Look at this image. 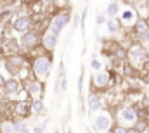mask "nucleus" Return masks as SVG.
Masks as SVG:
<instances>
[{"instance_id":"4468645a","label":"nucleus","mask_w":149,"mask_h":133,"mask_svg":"<svg viewBox=\"0 0 149 133\" xmlns=\"http://www.w3.org/2000/svg\"><path fill=\"white\" fill-rule=\"evenodd\" d=\"M12 111H14V114H16L17 118H24V119L31 114L30 102H26V100H17V102L12 105Z\"/></svg>"},{"instance_id":"412c9836","label":"nucleus","mask_w":149,"mask_h":133,"mask_svg":"<svg viewBox=\"0 0 149 133\" xmlns=\"http://www.w3.org/2000/svg\"><path fill=\"white\" fill-rule=\"evenodd\" d=\"M121 24H130V23H134L135 21V12L134 10H130V9H127V10H123L121 12Z\"/></svg>"},{"instance_id":"e433bc0d","label":"nucleus","mask_w":149,"mask_h":133,"mask_svg":"<svg viewBox=\"0 0 149 133\" xmlns=\"http://www.w3.org/2000/svg\"><path fill=\"white\" fill-rule=\"evenodd\" d=\"M146 107H148V114H149V102H148V105H146Z\"/></svg>"},{"instance_id":"6e6552de","label":"nucleus","mask_w":149,"mask_h":133,"mask_svg":"<svg viewBox=\"0 0 149 133\" xmlns=\"http://www.w3.org/2000/svg\"><path fill=\"white\" fill-rule=\"evenodd\" d=\"M19 42H21V47L23 48L31 50V48H35L38 43H40V33H38L37 30H28V31L23 33Z\"/></svg>"},{"instance_id":"473e14b6","label":"nucleus","mask_w":149,"mask_h":133,"mask_svg":"<svg viewBox=\"0 0 149 133\" xmlns=\"http://www.w3.org/2000/svg\"><path fill=\"white\" fill-rule=\"evenodd\" d=\"M127 133H139V132H137V130H135V126L132 125V126H128V128H127Z\"/></svg>"},{"instance_id":"39448f33","label":"nucleus","mask_w":149,"mask_h":133,"mask_svg":"<svg viewBox=\"0 0 149 133\" xmlns=\"http://www.w3.org/2000/svg\"><path fill=\"white\" fill-rule=\"evenodd\" d=\"M92 88L95 87V90H108L113 85V74L109 73H104L102 69L101 71H95L92 74Z\"/></svg>"},{"instance_id":"ea45409f","label":"nucleus","mask_w":149,"mask_h":133,"mask_svg":"<svg viewBox=\"0 0 149 133\" xmlns=\"http://www.w3.org/2000/svg\"><path fill=\"white\" fill-rule=\"evenodd\" d=\"M0 121H2V119H0Z\"/></svg>"},{"instance_id":"6ab92c4d","label":"nucleus","mask_w":149,"mask_h":133,"mask_svg":"<svg viewBox=\"0 0 149 133\" xmlns=\"http://www.w3.org/2000/svg\"><path fill=\"white\" fill-rule=\"evenodd\" d=\"M0 133H16L12 119H2L0 121Z\"/></svg>"},{"instance_id":"2f4dec72","label":"nucleus","mask_w":149,"mask_h":133,"mask_svg":"<svg viewBox=\"0 0 149 133\" xmlns=\"http://www.w3.org/2000/svg\"><path fill=\"white\" fill-rule=\"evenodd\" d=\"M78 24H80V17H78V16H74V17H73V28H78Z\"/></svg>"},{"instance_id":"c9c22d12","label":"nucleus","mask_w":149,"mask_h":133,"mask_svg":"<svg viewBox=\"0 0 149 133\" xmlns=\"http://www.w3.org/2000/svg\"><path fill=\"white\" fill-rule=\"evenodd\" d=\"M146 23H148V28H149V16L146 17Z\"/></svg>"},{"instance_id":"c85d7f7f","label":"nucleus","mask_w":149,"mask_h":133,"mask_svg":"<svg viewBox=\"0 0 149 133\" xmlns=\"http://www.w3.org/2000/svg\"><path fill=\"white\" fill-rule=\"evenodd\" d=\"M127 128H128V126H125V125H121V123H116V125H113L111 132L113 133H127Z\"/></svg>"},{"instance_id":"aec40b11","label":"nucleus","mask_w":149,"mask_h":133,"mask_svg":"<svg viewBox=\"0 0 149 133\" xmlns=\"http://www.w3.org/2000/svg\"><path fill=\"white\" fill-rule=\"evenodd\" d=\"M134 33L135 35H141V33H144V31H148L149 28H148V23H146V19H139L137 17V21L134 23Z\"/></svg>"},{"instance_id":"ddd939ff","label":"nucleus","mask_w":149,"mask_h":133,"mask_svg":"<svg viewBox=\"0 0 149 133\" xmlns=\"http://www.w3.org/2000/svg\"><path fill=\"white\" fill-rule=\"evenodd\" d=\"M101 109H102V97L99 94H90L88 99H87V111H88V114L99 112Z\"/></svg>"},{"instance_id":"a211bd4d","label":"nucleus","mask_w":149,"mask_h":133,"mask_svg":"<svg viewBox=\"0 0 149 133\" xmlns=\"http://www.w3.org/2000/svg\"><path fill=\"white\" fill-rule=\"evenodd\" d=\"M14 130H16V133H28L30 132L28 121H26L24 118H17V119H14Z\"/></svg>"},{"instance_id":"f8f14e48","label":"nucleus","mask_w":149,"mask_h":133,"mask_svg":"<svg viewBox=\"0 0 149 133\" xmlns=\"http://www.w3.org/2000/svg\"><path fill=\"white\" fill-rule=\"evenodd\" d=\"M2 90H3L5 95L12 97V95H16V94L21 92V81L17 78H5V83H3Z\"/></svg>"},{"instance_id":"f257e3e1","label":"nucleus","mask_w":149,"mask_h":133,"mask_svg":"<svg viewBox=\"0 0 149 133\" xmlns=\"http://www.w3.org/2000/svg\"><path fill=\"white\" fill-rule=\"evenodd\" d=\"M50 69H52V55H50V52L40 54V55H37L31 61V73H33V76L37 80H40V81H45L47 80Z\"/></svg>"},{"instance_id":"b1692460","label":"nucleus","mask_w":149,"mask_h":133,"mask_svg":"<svg viewBox=\"0 0 149 133\" xmlns=\"http://www.w3.org/2000/svg\"><path fill=\"white\" fill-rule=\"evenodd\" d=\"M83 78H85V66L81 64L80 69V78H78V99L81 100V88H83Z\"/></svg>"},{"instance_id":"9b49d317","label":"nucleus","mask_w":149,"mask_h":133,"mask_svg":"<svg viewBox=\"0 0 149 133\" xmlns=\"http://www.w3.org/2000/svg\"><path fill=\"white\" fill-rule=\"evenodd\" d=\"M57 38H59V36H56L54 33H50L49 30H47L43 35H40V43H42L43 50L52 54V52L56 50V47H57Z\"/></svg>"},{"instance_id":"58836bf2","label":"nucleus","mask_w":149,"mask_h":133,"mask_svg":"<svg viewBox=\"0 0 149 133\" xmlns=\"http://www.w3.org/2000/svg\"><path fill=\"white\" fill-rule=\"evenodd\" d=\"M85 2H88V0H85Z\"/></svg>"},{"instance_id":"9d476101","label":"nucleus","mask_w":149,"mask_h":133,"mask_svg":"<svg viewBox=\"0 0 149 133\" xmlns=\"http://www.w3.org/2000/svg\"><path fill=\"white\" fill-rule=\"evenodd\" d=\"M31 24H33V19L26 14H21V16L12 19V30L17 33H24V31L31 30Z\"/></svg>"},{"instance_id":"a878e982","label":"nucleus","mask_w":149,"mask_h":133,"mask_svg":"<svg viewBox=\"0 0 149 133\" xmlns=\"http://www.w3.org/2000/svg\"><path fill=\"white\" fill-rule=\"evenodd\" d=\"M47 125H49V118L42 119V123L37 125V126L33 128V133H43V132H45V128H47Z\"/></svg>"},{"instance_id":"7c9ffc66","label":"nucleus","mask_w":149,"mask_h":133,"mask_svg":"<svg viewBox=\"0 0 149 133\" xmlns=\"http://www.w3.org/2000/svg\"><path fill=\"white\" fill-rule=\"evenodd\" d=\"M40 3L43 7H50V5H54V0H40Z\"/></svg>"},{"instance_id":"f3484780","label":"nucleus","mask_w":149,"mask_h":133,"mask_svg":"<svg viewBox=\"0 0 149 133\" xmlns=\"http://www.w3.org/2000/svg\"><path fill=\"white\" fill-rule=\"evenodd\" d=\"M121 21H118L116 17H108V21H106V28H108V33L109 35H118L120 33V30H121Z\"/></svg>"},{"instance_id":"4be33fe9","label":"nucleus","mask_w":149,"mask_h":133,"mask_svg":"<svg viewBox=\"0 0 149 133\" xmlns=\"http://www.w3.org/2000/svg\"><path fill=\"white\" fill-rule=\"evenodd\" d=\"M134 126H135V130L139 133H146L148 132V126H149V119H146V118H137V121L134 123Z\"/></svg>"},{"instance_id":"20e7f679","label":"nucleus","mask_w":149,"mask_h":133,"mask_svg":"<svg viewBox=\"0 0 149 133\" xmlns=\"http://www.w3.org/2000/svg\"><path fill=\"white\" fill-rule=\"evenodd\" d=\"M116 119H118V123H121L125 126H132L137 121V111H135V107H132V105L120 107L118 114H116Z\"/></svg>"},{"instance_id":"dca6fc26","label":"nucleus","mask_w":149,"mask_h":133,"mask_svg":"<svg viewBox=\"0 0 149 133\" xmlns=\"http://www.w3.org/2000/svg\"><path fill=\"white\" fill-rule=\"evenodd\" d=\"M104 12H106L108 17H118L120 12H121V3H120L118 0H111V2L108 3V7H106Z\"/></svg>"},{"instance_id":"4c0bfd02","label":"nucleus","mask_w":149,"mask_h":133,"mask_svg":"<svg viewBox=\"0 0 149 133\" xmlns=\"http://www.w3.org/2000/svg\"><path fill=\"white\" fill-rule=\"evenodd\" d=\"M142 2H149V0H142Z\"/></svg>"},{"instance_id":"bb28decb","label":"nucleus","mask_w":149,"mask_h":133,"mask_svg":"<svg viewBox=\"0 0 149 133\" xmlns=\"http://www.w3.org/2000/svg\"><path fill=\"white\" fill-rule=\"evenodd\" d=\"M95 24L97 26H101V24H106V21H108V16H106V12H99V14H95Z\"/></svg>"},{"instance_id":"f704fd0d","label":"nucleus","mask_w":149,"mask_h":133,"mask_svg":"<svg viewBox=\"0 0 149 133\" xmlns=\"http://www.w3.org/2000/svg\"><path fill=\"white\" fill-rule=\"evenodd\" d=\"M99 133H113L111 130H102V132H99Z\"/></svg>"},{"instance_id":"72a5a7b5","label":"nucleus","mask_w":149,"mask_h":133,"mask_svg":"<svg viewBox=\"0 0 149 133\" xmlns=\"http://www.w3.org/2000/svg\"><path fill=\"white\" fill-rule=\"evenodd\" d=\"M3 83H5V76L0 73V90H2V87H3Z\"/></svg>"},{"instance_id":"393cba45","label":"nucleus","mask_w":149,"mask_h":133,"mask_svg":"<svg viewBox=\"0 0 149 133\" xmlns=\"http://www.w3.org/2000/svg\"><path fill=\"white\" fill-rule=\"evenodd\" d=\"M90 69H92L94 73H95V71H101V69H102V62H101V61H99V59L95 57V54H94V55H92V59H90Z\"/></svg>"},{"instance_id":"7ed1b4c3","label":"nucleus","mask_w":149,"mask_h":133,"mask_svg":"<svg viewBox=\"0 0 149 133\" xmlns=\"http://www.w3.org/2000/svg\"><path fill=\"white\" fill-rule=\"evenodd\" d=\"M127 57H128V61L134 64V66H137V64H142V62H146L149 59V52L146 47H142L141 43H132L128 48H127Z\"/></svg>"},{"instance_id":"423d86ee","label":"nucleus","mask_w":149,"mask_h":133,"mask_svg":"<svg viewBox=\"0 0 149 133\" xmlns=\"http://www.w3.org/2000/svg\"><path fill=\"white\" fill-rule=\"evenodd\" d=\"M113 123H114V119H113V116L109 114V112H99V114L95 116L94 123H92V128H94L95 132L111 130V128H113Z\"/></svg>"},{"instance_id":"c756f323","label":"nucleus","mask_w":149,"mask_h":133,"mask_svg":"<svg viewBox=\"0 0 149 133\" xmlns=\"http://www.w3.org/2000/svg\"><path fill=\"white\" fill-rule=\"evenodd\" d=\"M87 14H88V7H85L81 10V17H80V26H81V33L85 31V19H87Z\"/></svg>"},{"instance_id":"2eb2a0df","label":"nucleus","mask_w":149,"mask_h":133,"mask_svg":"<svg viewBox=\"0 0 149 133\" xmlns=\"http://www.w3.org/2000/svg\"><path fill=\"white\" fill-rule=\"evenodd\" d=\"M30 109H31V114L33 116H42L45 114V102L42 97L38 99H31L30 100Z\"/></svg>"},{"instance_id":"cd10ccee","label":"nucleus","mask_w":149,"mask_h":133,"mask_svg":"<svg viewBox=\"0 0 149 133\" xmlns=\"http://www.w3.org/2000/svg\"><path fill=\"white\" fill-rule=\"evenodd\" d=\"M113 54H114V57H116V59H120V61H123V59L127 57V48H121V47H116Z\"/></svg>"},{"instance_id":"f03ea898","label":"nucleus","mask_w":149,"mask_h":133,"mask_svg":"<svg viewBox=\"0 0 149 133\" xmlns=\"http://www.w3.org/2000/svg\"><path fill=\"white\" fill-rule=\"evenodd\" d=\"M70 21H71V10H70V7H64V9H61L59 12H56L50 17L47 30L50 33H54L56 36H59V35L63 33V30L70 24Z\"/></svg>"},{"instance_id":"0eeeda50","label":"nucleus","mask_w":149,"mask_h":133,"mask_svg":"<svg viewBox=\"0 0 149 133\" xmlns=\"http://www.w3.org/2000/svg\"><path fill=\"white\" fill-rule=\"evenodd\" d=\"M24 90L28 94L30 99H38V97H43V81H40L37 78L33 80H28L24 83Z\"/></svg>"},{"instance_id":"5701e85b","label":"nucleus","mask_w":149,"mask_h":133,"mask_svg":"<svg viewBox=\"0 0 149 133\" xmlns=\"http://www.w3.org/2000/svg\"><path fill=\"white\" fill-rule=\"evenodd\" d=\"M137 42H139L142 47L149 48V30L144 31V33H141V35H137Z\"/></svg>"},{"instance_id":"1a4fd4ad","label":"nucleus","mask_w":149,"mask_h":133,"mask_svg":"<svg viewBox=\"0 0 149 133\" xmlns=\"http://www.w3.org/2000/svg\"><path fill=\"white\" fill-rule=\"evenodd\" d=\"M26 64V61L21 57V55H17V54H14V55H10V57H7L5 59V67H7V71L12 74V76H16L23 67Z\"/></svg>"}]
</instances>
